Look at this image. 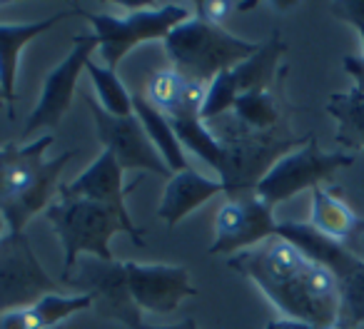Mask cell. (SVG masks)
I'll return each mask as SVG.
<instances>
[{
    "instance_id": "16",
    "label": "cell",
    "mask_w": 364,
    "mask_h": 329,
    "mask_svg": "<svg viewBox=\"0 0 364 329\" xmlns=\"http://www.w3.org/2000/svg\"><path fill=\"white\" fill-rule=\"evenodd\" d=\"M274 234L287 239L292 247H297L309 262L319 264V267H327L337 279H342L362 259L344 242L327 237L319 230H314L309 222H277Z\"/></svg>"
},
{
    "instance_id": "13",
    "label": "cell",
    "mask_w": 364,
    "mask_h": 329,
    "mask_svg": "<svg viewBox=\"0 0 364 329\" xmlns=\"http://www.w3.org/2000/svg\"><path fill=\"white\" fill-rule=\"evenodd\" d=\"M125 269L130 294L140 312L170 314L180 307L185 297L198 294L188 267H182V264L125 262Z\"/></svg>"
},
{
    "instance_id": "33",
    "label": "cell",
    "mask_w": 364,
    "mask_h": 329,
    "mask_svg": "<svg viewBox=\"0 0 364 329\" xmlns=\"http://www.w3.org/2000/svg\"><path fill=\"white\" fill-rule=\"evenodd\" d=\"M264 329H317L307 322H299V319H289V317H282V319H272V322L264 324Z\"/></svg>"
},
{
    "instance_id": "14",
    "label": "cell",
    "mask_w": 364,
    "mask_h": 329,
    "mask_svg": "<svg viewBox=\"0 0 364 329\" xmlns=\"http://www.w3.org/2000/svg\"><path fill=\"white\" fill-rule=\"evenodd\" d=\"M75 150H68L63 155H58L55 160H46L41 165V170L36 173V178L16 195L8 205L0 207V215L6 220L8 232L23 234L26 232V225L36 217L38 212H46L53 203L58 200L60 193V175L65 170L68 162L75 157Z\"/></svg>"
},
{
    "instance_id": "10",
    "label": "cell",
    "mask_w": 364,
    "mask_h": 329,
    "mask_svg": "<svg viewBox=\"0 0 364 329\" xmlns=\"http://www.w3.org/2000/svg\"><path fill=\"white\" fill-rule=\"evenodd\" d=\"M92 50H97V41L92 33H80V36L73 38L70 53L48 72L46 82H43V92L38 97V105L28 115L21 140H28V137L36 135L43 127L60 125L65 112L70 110L75 85L80 80V72L85 70L87 60H90Z\"/></svg>"
},
{
    "instance_id": "26",
    "label": "cell",
    "mask_w": 364,
    "mask_h": 329,
    "mask_svg": "<svg viewBox=\"0 0 364 329\" xmlns=\"http://www.w3.org/2000/svg\"><path fill=\"white\" fill-rule=\"evenodd\" d=\"M85 72L90 75V82L95 87L102 110L115 117L132 115V92H127V87L122 85V80L117 77V72L112 68L97 65V63L87 60Z\"/></svg>"
},
{
    "instance_id": "36",
    "label": "cell",
    "mask_w": 364,
    "mask_h": 329,
    "mask_svg": "<svg viewBox=\"0 0 364 329\" xmlns=\"http://www.w3.org/2000/svg\"><path fill=\"white\" fill-rule=\"evenodd\" d=\"M6 105V97H3V90H0V107Z\"/></svg>"
},
{
    "instance_id": "28",
    "label": "cell",
    "mask_w": 364,
    "mask_h": 329,
    "mask_svg": "<svg viewBox=\"0 0 364 329\" xmlns=\"http://www.w3.org/2000/svg\"><path fill=\"white\" fill-rule=\"evenodd\" d=\"M182 87H185V75L177 72L175 68H165V70H157L147 77L145 95L142 97H145L155 110H160L162 115L172 117L177 112V105H180Z\"/></svg>"
},
{
    "instance_id": "9",
    "label": "cell",
    "mask_w": 364,
    "mask_h": 329,
    "mask_svg": "<svg viewBox=\"0 0 364 329\" xmlns=\"http://www.w3.org/2000/svg\"><path fill=\"white\" fill-rule=\"evenodd\" d=\"M264 200L252 193L228 195L225 205L215 215V237L210 254H237L274 237L277 220Z\"/></svg>"
},
{
    "instance_id": "8",
    "label": "cell",
    "mask_w": 364,
    "mask_h": 329,
    "mask_svg": "<svg viewBox=\"0 0 364 329\" xmlns=\"http://www.w3.org/2000/svg\"><path fill=\"white\" fill-rule=\"evenodd\" d=\"M58 282L48 277L26 232L0 237V317L31 307L46 294H55Z\"/></svg>"
},
{
    "instance_id": "22",
    "label": "cell",
    "mask_w": 364,
    "mask_h": 329,
    "mask_svg": "<svg viewBox=\"0 0 364 329\" xmlns=\"http://www.w3.org/2000/svg\"><path fill=\"white\" fill-rule=\"evenodd\" d=\"M327 112L337 120L339 150H362L364 147V92L349 87L347 92H332L327 100Z\"/></svg>"
},
{
    "instance_id": "7",
    "label": "cell",
    "mask_w": 364,
    "mask_h": 329,
    "mask_svg": "<svg viewBox=\"0 0 364 329\" xmlns=\"http://www.w3.org/2000/svg\"><path fill=\"white\" fill-rule=\"evenodd\" d=\"M65 284L80 287L77 294H87L92 299V309L100 317L125 324L127 329H140L142 317L127 284V269L120 259L80 257L70 274L63 277Z\"/></svg>"
},
{
    "instance_id": "37",
    "label": "cell",
    "mask_w": 364,
    "mask_h": 329,
    "mask_svg": "<svg viewBox=\"0 0 364 329\" xmlns=\"http://www.w3.org/2000/svg\"><path fill=\"white\" fill-rule=\"evenodd\" d=\"M357 329H364V327H357Z\"/></svg>"
},
{
    "instance_id": "29",
    "label": "cell",
    "mask_w": 364,
    "mask_h": 329,
    "mask_svg": "<svg viewBox=\"0 0 364 329\" xmlns=\"http://www.w3.org/2000/svg\"><path fill=\"white\" fill-rule=\"evenodd\" d=\"M240 97V85L237 77H235L232 70H225L220 75H215L213 80L208 82V92H205V102H203V117L205 122L215 120L220 115H228L232 110L235 100Z\"/></svg>"
},
{
    "instance_id": "23",
    "label": "cell",
    "mask_w": 364,
    "mask_h": 329,
    "mask_svg": "<svg viewBox=\"0 0 364 329\" xmlns=\"http://www.w3.org/2000/svg\"><path fill=\"white\" fill-rule=\"evenodd\" d=\"M230 115L250 132H272L279 130V120H282V112H279L277 97H274L272 87H259V90H250L235 100Z\"/></svg>"
},
{
    "instance_id": "18",
    "label": "cell",
    "mask_w": 364,
    "mask_h": 329,
    "mask_svg": "<svg viewBox=\"0 0 364 329\" xmlns=\"http://www.w3.org/2000/svg\"><path fill=\"white\" fill-rule=\"evenodd\" d=\"M85 309H92V299L87 294H46L31 307L3 314L0 329H50Z\"/></svg>"
},
{
    "instance_id": "1",
    "label": "cell",
    "mask_w": 364,
    "mask_h": 329,
    "mask_svg": "<svg viewBox=\"0 0 364 329\" xmlns=\"http://www.w3.org/2000/svg\"><path fill=\"white\" fill-rule=\"evenodd\" d=\"M228 264L247 277L284 317L317 329H337L339 279L327 267L309 262L282 237H269L252 249L237 252Z\"/></svg>"
},
{
    "instance_id": "5",
    "label": "cell",
    "mask_w": 364,
    "mask_h": 329,
    "mask_svg": "<svg viewBox=\"0 0 364 329\" xmlns=\"http://www.w3.org/2000/svg\"><path fill=\"white\" fill-rule=\"evenodd\" d=\"M77 16H82L92 26L102 63L115 70L117 63L140 43L165 41L180 23L188 21L190 11L185 6L167 3L160 8H127L125 16L87 11H77Z\"/></svg>"
},
{
    "instance_id": "15",
    "label": "cell",
    "mask_w": 364,
    "mask_h": 329,
    "mask_svg": "<svg viewBox=\"0 0 364 329\" xmlns=\"http://www.w3.org/2000/svg\"><path fill=\"white\" fill-rule=\"evenodd\" d=\"M218 195H225V185L220 183V178H205L193 168L182 170L167 180L160 207H157V217L167 227H175L177 222H182L188 215H193L195 210H200Z\"/></svg>"
},
{
    "instance_id": "35",
    "label": "cell",
    "mask_w": 364,
    "mask_h": 329,
    "mask_svg": "<svg viewBox=\"0 0 364 329\" xmlns=\"http://www.w3.org/2000/svg\"><path fill=\"white\" fill-rule=\"evenodd\" d=\"M140 329H198L195 319H182L180 324H170V327H150V324H142Z\"/></svg>"
},
{
    "instance_id": "25",
    "label": "cell",
    "mask_w": 364,
    "mask_h": 329,
    "mask_svg": "<svg viewBox=\"0 0 364 329\" xmlns=\"http://www.w3.org/2000/svg\"><path fill=\"white\" fill-rule=\"evenodd\" d=\"M175 135L180 140L182 150L195 152L198 157H203L215 173H220L223 165V142L213 135V130L208 127V122L203 117H170Z\"/></svg>"
},
{
    "instance_id": "12",
    "label": "cell",
    "mask_w": 364,
    "mask_h": 329,
    "mask_svg": "<svg viewBox=\"0 0 364 329\" xmlns=\"http://www.w3.org/2000/svg\"><path fill=\"white\" fill-rule=\"evenodd\" d=\"M122 175L125 170L117 165V160L110 155L107 150H102L95 160L82 170L77 178H73L70 183L60 185V193L58 198L60 200H90V203H97L102 207L112 210L117 217L125 222V227L130 230V239L132 244L142 247L145 244V232L142 227H137L135 220L130 217L125 205V195L127 188L122 185Z\"/></svg>"
},
{
    "instance_id": "38",
    "label": "cell",
    "mask_w": 364,
    "mask_h": 329,
    "mask_svg": "<svg viewBox=\"0 0 364 329\" xmlns=\"http://www.w3.org/2000/svg\"><path fill=\"white\" fill-rule=\"evenodd\" d=\"M362 222H364V220H362Z\"/></svg>"
},
{
    "instance_id": "27",
    "label": "cell",
    "mask_w": 364,
    "mask_h": 329,
    "mask_svg": "<svg viewBox=\"0 0 364 329\" xmlns=\"http://www.w3.org/2000/svg\"><path fill=\"white\" fill-rule=\"evenodd\" d=\"M364 327V259H359L339 279V319L337 329Z\"/></svg>"
},
{
    "instance_id": "24",
    "label": "cell",
    "mask_w": 364,
    "mask_h": 329,
    "mask_svg": "<svg viewBox=\"0 0 364 329\" xmlns=\"http://www.w3.org/2000/svg\"><path fill=\"white\" fill-rule=\"evenodd\" d=\"M284 50H287V45L279 41V33H272V38L267 43H259V50L252 58H247L237 68H232L240 85V95L272 85L274 70H277V63L284 55Z\"/></svg>"
},
{
    "instance_id": "32",
    "label": "cell",
    "mask_w": 364,
    "mask_h": 329,
    "mask_svg": "<svg viewBox=\"0 0 364 329\" xmlns=\"http://www.w3.org/2000/svg\"><path fill=\"white\" fill-rule=\"evenodd\" d=\"M232 6L235 3H228V0H203V3H198V18L213 23V26H223Z\"/></svg>"
},
{
    "instance_id": "17",
    "label": "cell",
    "mask_w": 364,
    "mask_h": 329,
    "mask_svg": "<svg viewBox=\"0 0 364 329\" xmlns=\"http://www.w3.org/2000/svg\"><path fill=\"white\" fill-rule=\"evenodd\" d=\"M68 16H77V8L73 11H60L58 16H50L38 23H0V90L6 97V105L13 110V102L18 100L16 80H18V63L21 53L33 38L50 31L55 23H60Z\"/></svg>"
},
{
    "instance_id": "11",
    "label": "cell",
    "mask_w": 364,
    "mask_h": 329,
    "mask_svg": "<svg viewBox=\"0 0 364 329\" xmlns=\"http://www.w3.org/2000/svg\"><path fill=\"white\" fill-rule=\"evenodd\" d=\"M87 110L95 122L97 140L102 142L107 152L117 160L122 170H140V173H152L160 178H172L170 168L165 165V160L160 157V152L155 150V145L147 137L145 127L140 125V120L135 117V112L127 117H115L110 112H105L97 105L92 97H87Z\"/></svg>"
},
{
    "instance_id": "6",
    "label": "cell",
    "mask_w": 364,
    "mask_h": 329,
    "mask_svg": "<svg viewBox=\"0 0 364 329\" xmlns=\"http://www.w3.org/2000/svg\"><path fill=\"white\" fill-rule=\"evenodd\" d=\"M357 160V152L332 150L324 152L314 137H309L302 147H294L287 155H282L272 168L267 170L262 180L255 188L259 200L274 207L294 195L314 188H322V183L332 180V175L342 168H349Z\"/></svg>"
},
{
    "instance_id": "30",
    "label": "cell",
    "mask_w": 364,
    "mask_h": 329,
    "mask_svg": "<svg viewBox=\"0 0 364 329\" xmlns=\"http://www.w3.org/2000/svg\"><path fill=\"white\" fill-rule=\"evenodd\" d=\"M332 13L342 21H347L349 26H354V31L362 38V48H364V0H347V3H334ZM344 72L354 77V87L364 92V55H344L342 58Z\"/></svg>"
},
{
    "instance_id": "21",
    "label": "cell",
    "mask_w": 364,
    "mask_h": 329,
    "mask_svg": "<svg viewBox=\"0 0 364 329\" xmlns=\"http://www.w3.org/2000/svg\"><path fill=\"white\" fill-rule=\"evenodd\" d=\"M53 145V135H41L31 142H23L18 155L0 170V207L8 205L41 170L46 152Z\"/></svg>"
},
{
    "instance_id": "31",
    "label": "cell",
    "mask_w": 364,
    "mask_h": 329,
    "mask_svg": "<svg viewBox=\"0 0 364 329\" xmlns=\"http://www.w3.org/2000/svg\"><path fill=\"white\" fill-rule=\"evenodd\" d=\"M205 92H208V82L195 80V77H185L180 105H177V112L172 117H200L203 102H205Z\"/></svg>"
},
{
    "instance_id": "20",
    "label": "cell",
    "mask_w": 364,
    "mask_h": 329,
    "mask_svg": "<svg viewBox=\"0 0 364 329\" xmlns=\"http://www.w3.org/2000/svg\"><path fill=\"white\" fill-rule=\"evenodd\" d=\"M309 225L337 242H347L349 237H354V232L364 227V222L354 215V210L327 188L312 190Z\"/></svg>"
},
{
    "instance_id": "4",
    "label": "cell",
    "mask_w": 364,
    "mask_h": 329,
    "mask_svg": "<svg viewBox=\"0 0 364 329\" xmlns=\"http://www.w3.org/2000/svg\"><path fill=\"white\" fill-rule=\"evenodd\" d=\"M46 217L53 225V232L60 239L63 252H65L63 277L75 269L80 257L115 259V254L110 249L112 234L125 232L130 237V230L125 227V222L112 210L90 203V200L58 198L46 210Z\"/></svg>"
},
{
    "instance_id": "34",
    "label": "cell",
    "mask_w": 364,
    "mask_h": 329,
    "mask_svg": "<svg viewBox=\"0 0 364 329\" xmlns=\"http://www.w3.org/2000/svg\"><path fill=\"white\" fill-rule=\"evenodd\" d=\"M21 145H23V142H6V145H0V170L6 168L8 162H11L13 157L18 155Z\"/></svg>"
},
{
    "instance_id": "3",
    "label": "cell",
    "mask_w": 364,
    "mask_h": 329,
    "mask_svg": "<svg viewBox=\"0 0 364 329\" xmlns=\"http://www.w3.org/2000/svg\"><path fill=\"white\" fill-rule=\"evenodd\" d=\"M257 50L259 43L232 36L223 26H213L198 16L180 23L165 38V53L175 70L203 82H210L220 72L237 68Z\"/></svg>"
},
{
    "instance_id": "2",
    "label": "cell",
    "mask_w": 364,
    "mask_h": 329,
    "mask_svg": "<svg viewBox=\"0 0 364 329\" xmlns=\"http://www.w3.org/2000/svg\"><path fill=\"white\" fill-rule=\"evenodd\" d=\"M208 127L223 142V165L218 178L225 185V195L252 193L279 157L294 150V145L309 140V137L294 140L282 130L250 132L230 112L210 120Z\"/></svg>"
},
{
    "instance_id": "19",
    "label": "cell",
    "mask_w": 364,
    "mask_h": 329,
    "mask_svg": "<svg viewBox=\"0 0 364 329\" xmlns=\"http://www.w3.org/2000/svg\"><path fill=\"white\" fill-rule=\"evenodd\" d=\"M132 112L140 120V125L145 127L147 137L155 145V150L160 152V157L165 160V165L170 168V173H182V170H190V162L185 157V150H182L180 140L175 135V127H172L170 117L162 115L160 110L150 105L140 92L132 95Z\"/></svg>"
}]
</instances>
